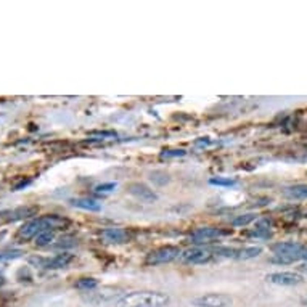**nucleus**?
Masks as SVG:
<instances>
[{
    "label": "nucleus",
    "mask_w": 307,
    "mask_h": 307,
    "mask_svg": "<svg viewBox=\"0 0 307 307\" xmlns=\"http://www.w3.org/2000/svg\"><path fill=\"white\" fill-rule=\"evenodd\" d=\"M127 191L132 196H135L137 199L143 201V203H156L158 201V193L155 190H151L150 187L143 182H132L127 185Z\"/></svg>",
    "instance_id": "obj_12"
},
{
    "label": "nucleus",
    "mask_w": 307,
    "mask_h": 307,
    "mask_svg": "<svg viewBox=\"0 0 307 307\" xmlns=\"http://www.w3.org/2000/svg\"><path fill=\"white\" fill-rule=\"evenodd\" d=\"M122 294H124V291H121L119 288L101 286L84 293L82 299L90 305H105V304H116Z\"/></svg>",
    "instance_id": "obj_4"
},
{
    "label": "nucleus",
    "mask_w": 307,
    "mask_h": 307,
    "mask_svg": "<svg viewBox=\"0 0 307 307\" xmlns=\"http://www.w3.org/2000/svg\"><path fill=\"white\" fill-rule=\"evenodd\" d=\"M71 206L79 208V209H84V211H90V213H98L101 209V203L98 199H93V198H74L69 201Z\"/></svg>",
    "instance_id": "obj_14"
},
{
    "label": "nucleus",
    "mask_w": 307,
    "mask_h": 307,
    "mask_svg": "<svg viewBox=\"0 0 307 307\" xmlns=\"http://www.w3.org/2000/svg\"><path fill=\"white\" fill-rule=\"evenodd\" d=\"M233 299L225 293H206L191 299V305L195 307H230Z\"/></svg>",
    "instance_id": "obj_8"
},
{
    "label": "nucleus",
    "mask_w": 307,
    "mask_h": 307,
    "mask_svg": "<svg viewBox=\"0 0 307 307\" xmlns=\"http://www.w3.org/2000/svg\"><path fill=\"white\" fill-rule=\"evenodd\" d=\"M76 244H77V241H76L74 238H69V236H65V238L58 240L57 243L52 244V246H54L55 249H66V248H73V246H76Z\"/></svg>",
    "instance_id": "obj_24"
},
{
    "label": "nucleus",
    "mask_w": 307,
    "mask_h": 307,
    "mask_svg": "<svg viewBox=\"0 0 307 307\" xmlns=\"http://www.w3.org/2000/svg\"><path fill=\"white\" fill-rule=\"evenodd\" d=\"M307 244L299 243V241H280L272 244L270 249L275 254L274 258L269 261L272 264H291V262L301 261L302 252L305 251Z\"/></svg>",
    "instance_id": "obj_3"
},
{
    "label": "nucleus",
    "mask_w": 307,
    "mask_h": 307,
    "mask_svg": "<svg viewBox=\"0 0 307 307\" xmlns=\"http://www.w3.org/2000/svg\"><path fill=\"white\" fill-rule=\"evenodd\" d=\"M100 236L103 238L105 243L110 244H122L129 241V233L126 229H121V227H110V229H105Z\"/></svg>",
    "instance_id": "obj_13"
},
{
    "label": "nucleus",
    "mask_w": 307,
    "mask_h": 307,
    "mask_svg": "<svg viewBox=\"0 0 307 307\" xmlns=\"http://www.w3.org/2000/svg\"><path fill=\"white\" fill-rule=\"evenodd\" d=\"M39 208L37 206H21L15 208L12 211H5L0 214V224H10L16 221H24V219H34V216L37 214Z\"/></svg>",
    "instance_id": "obj_9"
},
{
    "label": "nucleus",
    "mask_w": 307,
    "mask_h": 307,
    "mask_svg": "<svg viewBox=\"0 0 307 307\" xmlns=\"http://www.w3.org/2000/svg\"><path fill=\"white\" fill-rule=\"evenodd\" d=\"M266 280L278 286H296L304 282L302 275L297 272H274V274H269Z\"/></svg>",
    "instance_id": "obj_11"
},
{
    "label": "nucleus",
    "mask_w": 307,
    "mask_h": 307,
    "mask_svg": "<svg viewBox=\"0 0 307 307\" xmlns=\"http://www.w3.org/2000/svg\"><path fill=\"white\" fill-rule=\"evenodd\" d=\"M74 261V254L71 252H61L57 254L54 258H31L29 264L40 267V269H48V270H55V269H65L68 267L71 262Z\"/></svg>",
    "instance_id": "obj_7"
},
{
    "label": "nucleus",
    "mask_w": 307,
    "mask_h": 307,
    "mask_svg": "<svg viewBox=\"0 0 307 307\" xmlns=\"http://www.w3.org/2000/svg\"><path fill=\"white\" fill-rule=\"evenodd\" d=\"M261 252H262V248H261V246H248V248H241V249H236L235 259H236V261H248V259H254V258H258Z\"/></svg>",
    "instance_id": "obj_17"
},
{
    "label": "nucleus",
    "mask_w": 307,
    "mask_h": 307,
    "mask_svg": "<svg viewBox=\"0 0 307 307\" xmlns=\"http://www.w3.org/2000/svg\"><path fill=\"white\" fill-rule=\"evenodd\" d=\"M21 256H23L21 249H2V251H0V262L13 261V259H18Z\"/></svg>",
    "instance_id": "obj_22"
},
{
    "label": "nucleus",
    "mask_w": 307,
    "mask_h": 307,
    "mask_svg": "<svg viewBox=\"0 0 307 307\" xmlns=\"http://www.w3.org/2000/svg\"><path fill=\"white\" fill-rule=\"evenodd\" d=\"M4 236H5V232H0V240H2Z\"/></svg>",
    "instance_id": "obj_29"
},
{
    "label": "nucleus",
    "mask_w": 307,
    "mask_h": 307,
    "mask_svg": "<svg viewBox=\"0 0 307 307\" xmlns=\"http://www.w3.org/2000/svg\"><path fill=\"white\" fill-rule=\"evenodd\" d=\"M34 240H36V241H34V243H36V246H39V248L48 246V244L55 240V230H43Z\"/></svg>",
    "instance_id": "obj_19"
},
{
    "label": "nucleus",
    "mask_w": 307,
    "mask_h": 307,
    "mask_svg": "<svg viewBox=\"0 0 307 307\" xmlns=\"http://www.w3.org/2000/svg\"><path fill=\"white\" fill-rule=\"evenodd\" d=\"M285 196L291 199H307V185L305 183H297V185L285 188Z\"/></svg>",
    "instance_id": "obj_16"
},
{
    "label": "nucleus",
    "mask_w": 307,
    "mask_h": 307,
    "mask_svg": "<svg viewBox=\"0 0 307 307\" xmlns=\"http://www.w3.org/2000/svg\"><path fill=\"white\" fill-rule=\"evenodd\" d=\"M227 233H230V232L217 229V227H201V229H196L190 235V241L199 246V244H203V243H209L213 240L221 238V236H224Z\"/></svg>",
    "instance_id": "obj_10"
},
{
    "label": "nucleus",
    "mask_w": 307,
    "mask_h": 307,
    "mask_svg": "<svg viewBox=\"0 0 307 307\" xmlns=\"http://www.w3.org/2000/svg\"><path fill=\"white\" fill-rule=\"evenodd\" d=\"M89 137L93 140H107V138H116L118 134L115 130H93V132H89Z\"/></svg>",
    "instance_id": "obj_23"
},
{
    "label": "nucleus",
    "mask_w": 307,
    "mask_h": 307,
    "mask_svg": "<svg viewBox=\"0 0 307 307\" xmlns=\"http://www.w3.org/2000/svg\"><path fill=\"white\" fill-rule=\"evenodd\" d=\"M216 248H209V246H193L187 251H183L180 254L179 261L183 264H190V266H199V264H208L211 262L213 258H216Z\"/></svg>",
    "instance_id": "obj_6"
},
{
    "label": "nucleus",
    "mask_w": 307,
    "mask_h": 307,
    "mask_svg": "<svg viewBox=\"0 0 307 307\" xmlns=\"http://www.w3.org/2000/svg\"><path fill=\"white\" fill-rule=\"evenodd\" d=\"M118 188V183L116 182H105V183H98V185L95 187V191L96 193H111Z\"/></svg>",
    "instance_id": "obj_25"
},
{
    "label": "nucleus",
    "mask_w": 307,
    "mask_h": 307,
    "mask_svg": "<svg viewBox=\"0 0 307 307\" xmlns=\"http://www.w3.org/2000/svg\"><path fill=\"white\" fill-rule=\"evenodd\" d=\"M180 248L174 246V244H166V246H160L153 251H150L145 258L146 266H161V264H169L175 259L180 258Z\"/></svg>",
    "instance_id": "obj_5"
},
{
    "label": "nucleus",
    "mask_w": 307,
    "mask_h": 307,
    "mask_svg": "<svg viewBox=\"0 0 307 307\" xmlns=\"http://www.w3.org/2000/svg\"><path fill=\"white\" fill-rule=\"evenodd\" d=\"M254 221H258V214H254V213H248V214H241V216H236L233 217L230 224L233 227H246L249 224H252Z\"/></svg>",
    "instance_id": "obj_18"
},
{
    "label": "nucleus",
    "mask_w": 307,
    "mask_h": 307,
    "mask_svg": "<svg viewBox=\"0 0 307 307\" xmlns=\"http://www.w3.org/2000/svg\"><path fill=\"white\" fill-rule=\"evenodd\" d=\"M187 151L185 150H163L161 151V158H179V156H185Z\"/></svg>",
    "instance_id": "obj_26"
},
{
    "label": "nucleus",
    "mask_w": 307,
    "mask_h": 307,
    "mask_svg": "<svg viewBox=\"0 0 307 307\" xmlns=\"http://www.w3.org/2000/svg\"><path fill=\"white\" fill-rule=\"evenodd\" d=\"M297 269H299V272H302V274H307V262H304V264H301V266L297 267Z\"/></svg>",
    "instance_id": "obj_27"
},
{
    "label": "nucleus",
    "mask_w": 307,
    "mask_h": 307,
    "mask_svg": "<svg viewBox=\"0 0 307 307\" xmlns=\"http://www.w3.org/2000/svg\"><path fill=\"white\" fill-rule=\"evenodd\" d=\"M4 283H5V277H4L2 272H0V286H2Z\"/></svg>",
    "instance_id": "obj_28"
},
{
    "label": "nucleus",
    "mask_w": 307,
    "mask_h": 307,
    "mask_svg": "<svg viewBox=\"0 0 307 307\" xmlns=\"http://www.w3.org/2000/svg\"><path fill=\"white\" fill-rule=\"evenodd\" d=\"M76 288L87 293V291H92V289H95V288H98V282H96V278L84 277V278H79L76 282Z\"/></svg>",
    "instance_id": "obj_20"
},
{
    "label": "nucleus",
    "mask_w": 307,
    "mask_h": 307,
    "mask_svg": "<svg viewBox=\"0 0 307 307\" xmlns=\"http://www.w3.org/2000/svg\"><path fill=\"white\" fill-rule=\"evenodd\" d=\"M68 225H69V221H66V219L60 217L57 214L34 217L20 227L16 236L24 240V241H28V240L36 238V236L43 230H60V229H65V227H68Z\"/></svg>",
    "instance_id": "obj_2"
},
{
    "label": "nucleus",
    "mask_w": 307,
    "mask_h": 307,
    "mask_svg": "<svg viewBox=\"0 0 307 307\" xmlns=\"http://www.w3.org/2000/svg\"><path fill=\"white\" fill-rule=\"evenodd\" d=\"M236 179H230V177H211L209 179V185H214V187H225V188H230L236 185Z\"/></svg>",
    "instance_id": "obj_21"
},
{
    "label": "nucleus",
    "mask_w": 307,
    "mask_h": 307,
    "mask_svg": "<svg viewBox=\"0 0 307 307\" xmlns=\"http://www.w3.org/2000/svg\"><path fill=\"white\" fill-rule=\"evenodd\" d=\"M302 304H305V305H307V299H302Z\"/></svg>",
    "instance_id": "obj_30"
},
{
    "label": "nucleus",
    "mask_w": 307,
    "mask_h": 307,
    "mask_svg": "<svg viewBox=\"0 0 307 307\" xmlns=\"http://www.w3.org/2000/svg\"><path fill=\"white\" fill-rule=\"evenodd\" d=\"M171 304V296L164 291H129L122 294L115 307H168Z\"/></svg>",
    "instance_id": "obj_1"
},
{
    "label": "nucleus",
    "mask_w": 307,
    "mask_h": 307,
    "mask_svg": "<svg viewBox=\"0 0 307 307\" xmlns=\"http://www.w3.org/2000/svg\"><path fill=\"white\" fill-rule=\"evenodd\" d=\"M270 225H272V222L269 219H258L254 229L249 232V236H254V238H269Z\"/></svg>",
    "instance_id": "obj_15"
}]
</instances>
